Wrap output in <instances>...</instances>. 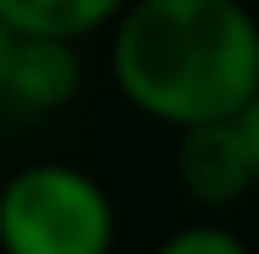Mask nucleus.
<instances>
[{"label": "nucleus", "mask_w": 259, "mask_h": 254, "mask_svg": "<svg viewBox=\"0 0 259 254\" xmlns=\"http://www.w3.org/2000/svg\"><path fill=\"white\" fill-rule=\"evenodd\" d=\"M110 80L164 130L229 120L259 90V20L244 0H130L110 20Z\"/></svg>", "instance_id": "f257e3e1"}, {"label": "nucleus", "mask_w": 259, "mask_h": 254, "mask_svg": "<svg viewBox=\"0 0 259 254\" xmlns=\"http://www.w3.org/2000/svg\"><path fill=\"white\" fill-rule=\"evenodd\" d=\"M120 215L90 170L30 159L0 185V254H115Z\"/></svg>", "instance_id": "f03ea898"}, {"label": "nucleus", "mask_w": 259, "mask_h": 254, "mask_svg": "<svg viewBox=\"0 0 259 254\" xmlns=\"http://www.w3.org/2000/svg\"><path fill=\"white\" fill-rule=\"evenodd\" d=\"M175 180L190 204L199 209H229L254 190L249 175V155L239 145L234 120H209V125H190L175 140Z\"/></svg>", "instance_id": "7ed1b4c3"}, {"label": "nucleus", "mask_w": 259, "mask_h": 254, "mask_svg": "<svg viewBox=\"0 0 259 254\" xmlns=\"http://www.w3.org/2000/svg\"><path fill=\"white\" fill-rule=\"evenodd\" d=\"M85 90V50L60 35H15L0 100L20 115H60Z\"/></svg>", "instance_id": "20e7f679"}, {"label": "nucleus", "mask_w": 259, "mask_h": 254, "mask_svg": "<svg viewBox=\"0 0 259 254\" xmlns=\"http://www.w3.org/2000/svg\"><path fill=\"white\" fill-rule=\"evenodd\" d=\"M130 0H0V20L15 35H60V40H90L110 30V20Z\"/></svg>", "instance_id": "39448f33"}, {"label": "nucleus", "mask_w": 259, "mask_h": 254, "mask_svg": "<svg viewBox=\"0 0 259 254\" xmlns=\"http://www.w3.org/2000/svg\"><path fill=\"white\" fill-rule=\"evenodd\" d=\"M155 254H254V249L244 244L239 229H229L220 220H190L180 229H169L155 244Z\"/></svg>", "instance_id": "423d86ee"}, {"label": "nucleus", "mask_w": 259, "mask_h": 254, "mask_svg": "<svg viewBox=\"0 0 259 254\" xmlns=\"http://www.w3.org/2000/svg\"><path fill=\"white\" fill-rule=\"evenodd\" d=\"M229 120L239 130V145H244V155H249V175H254V185H259V90L244 100Z\"/></svg>", "instance_id": "0eeeda50"}, {"label": "nucleus", "mask_w": 259, "mask_h": 254, "mask_svg": "<svg viewBox=\"0 0 259 254\" xmlns=\"http://www.w3.org/2000/svg\"><path fill=\"white\" fill-rule=\"evenodd\" d=\"M10 50H15V30L0 20V85H5V70H10Z\"/></svg>", "instance_id": "6e6552de"}]
</instances>
